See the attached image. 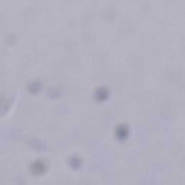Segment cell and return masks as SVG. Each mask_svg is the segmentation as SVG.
Returning a JSON list of instances; mask_svg holds the SVG:
<instances>
[{"instance_id": "1", "label": "cell", "mask_w": 185, "mask_h": 185, "mask_svg": "<svg viewBox=\"0 0 185 185\" xmlns=\"http://www.w3.org/2000/svg\"><path fill=\"white\" fill-rule=\"evenodd\" d=\"M44 168H45V166H44V163H40V162L34 163L33 166H32V169L33 171V173L35 174L42 173L44 171Z\"/></svg>"}]
</instances>
